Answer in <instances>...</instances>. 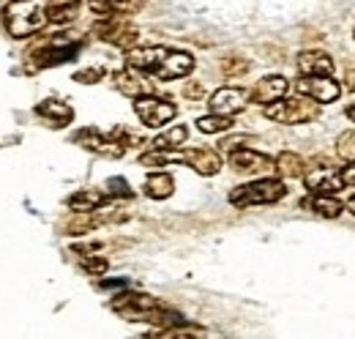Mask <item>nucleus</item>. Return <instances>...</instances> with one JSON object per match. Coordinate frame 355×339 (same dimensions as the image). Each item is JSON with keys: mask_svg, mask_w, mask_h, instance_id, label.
Instances as JSON below:
<instances>
[{"mask_svg": "<svg viewBox=\"0 0 355 339\" xmlns=\"http://www.w3.org/2000/svg\"><path fill=\"white\" fill-rule=\"evenodd\" d=\"M347 88H350V90H355V69H350V72H347Z\"/></svg>", "mask_w": 355, "mask_h": 339, "instance_id": "obj_35", "label": "nucleus"}, {"mask_svg": "<svg viewBox=\"0 0 355 339\" xmlns=\"http://www.w3.org/2000/svg\"><path fill=\"white\" fill-rule=\"evenodd\" d=\"M266 118L276 121V124H284V126H298V124H309L320 118V104L309 99V96H293V99H276L266 104Z\"/></svg>", "mask_w": 355, "mask_h": 339, "instance_id": "obj_3", "label": "nucleus"}, {"mask_svg": "<svg viewBox=\"0 0 355 339\" xmlns=\"http://www.w3.org/2000/svg\"><path fill=\"white\" fill-rule=\"evenodd\" d=\"M107 200H110V195L101 192V189H83V192H77V195L69 197V208L71 211H96Z\"/></svg>", "mask_w": 355, "mask_h": 339, "instance_id": "obj_24", "label": "nucleus"}, {"mask_svg": "<svg viewBox=\"0 0 355 339\" xmlns=\"http://www.w3.org/2000/svg\"><path fill=\"white\" fill-rule=\"evenodd\" d=\"M295 90L314 99L317 104H331L342 96V85L331 77H322V74H304L298 83H295Z\"/></svg>", "mask_w": 355, "mask_h": 339, "instance_id": "obj_9", "label": "nucleus"}, {"mask_svg": "<svg viewBox=\"0 0 355 339\" xmlns=\"http://www.w3.org/2000/svg\"><path fill=\"white\" fill-rule=\"evenodd\" d=\"M107 195L110 197H134V192L129 189V183L123 178H110L107 181Z\"/></svg>", "mask_w": 355, "mask_h": 339, "instance_id": "obj_31", "label": "nucleus"}, {"mask_svg": "<svg viewBox=\"0 0 355 339\" xmlns=\"http://www.w3.org/2000/svg\"><path fill=\"white\" fill-rule=\"evenodd\" d=\"M304 181H306V189L311 195H336L345 189V181H342V172L334 167H314L309 172H304Z\"/></svg>", "mask_w": 355, "mask_h": 339, "instance_id": "obj_11", "label": "nucleus"}, {"mask_svg": "<svg viewBox=\"0 0 355 339\" xmlns=\"http://www.w3.org/2000/svg\"><path fill=\"white\" fill-rule=\"evenodd\" d=\"M186 137H189V129L173 126V129H167L164 134H159V137L150 142V148H159V151H175V148H180V145L186 142Z\"/></svg>", "mask_w": 355, "mask_h": 339, "instance_id": "obj_26", "label": "nucleus"}, {"mask_svg": "<svg viewBox=\"0 0 355 339\" xmlns=\"http://www.w3.org/2000/svg\"><path fill=\"white\" fill-rule=\"evenodd\" d=\"M197 129H200L202 134H219V131H227V129H232V115H216V113L202 115V118L197 121Z\"/></svg>", "mask_w": 355, "mask_h": 339, "instance_id": "obj_27", "label": "nucleus"}, {"mask_svg": "<svg viewBox=\"0 0 355 339\" xmlns=\"http://www.w3.org/2000/svg\"><path fill=\"white\" fill-rule=\"evenodd\" d=\"M167 55H170L167 47H132L126 55V66L139 69L142 74H156Z\"/></svg>", "mask_w": 355, "mask_h": 339, "instance_id": "obj_12", "label": "nucleus"}, {"mask_svg": "<svg viewBox=\"0 0 355 339\" xmlns=\"http://www.w3.org/2000/svg\"><path fill=\"white\" fill-rule=\"evenodd\" d=\"M80 265H83V271H88L90 276H101V274H107V268H110V263H107L104 257H98V254H83Z\"/></svg>", "mask_w": 355, "mask_h": 339, "instance_id": "obj_29", "label": "nucleus"}, {"mask_svg": "<svg viewBox=\"0 0 355 339\" xmlns=\"http://www.w3.org/2000/svg\"><path fill=\"white\" fill-rule=\"evenodd\" d=\"M273 170H276L282 178H304L306 162H304L298 154H293V151H282V154L276 156V162H273Z\"/></svg>", "mask_w": 355, "mask_h": 339, "instance_id": "obj_25", "label": "nucleus"}, {"mask_svg": "<svg viewBox=\"0 0 355 339\" xmlns=\"http://www.w3.org/2000/svg\"><path fill=\"white\" fill-rule=\"evenodd\" d=\"M145 195L150 197V200H167V197H173V192H175V181H173V175H167V172H150L148 178H145Z\"/></svg>", "mask_w": 355, "mask_h": 339, "instance_id": "obj_23", "label": "nucleus"}, {"mask_svg": "<svg viewBox=\"0 0 355 339\" xmlns=\"http://www.w3.org/2000/svg\"><path fill=\"white\" fill-rule=\"evenodd\" d=\"M227 159H230V167L241 175H260V172L273 170V159L252 151V148H232V151H227Z\"/></svg>", "mask_w": 355, "mask_h": 339, "instance_id": "obj_10", "label": "nucleus"}, {"mask_svg": "<svg viewBox=\"0 0 355 339\" xmlns=\"http://www.w3.org/2000/svg\"><path fill=\"white\" fill-rule=\"evenodd\" d=\"M46 22V0H14L6 6V28L14 39L39 33Z\"/></svg>", "mask_w": 355, "mask_h": 339, "instance_id": "obj_2", "label": "nucleus"}, {"mask_svg": "<svg viewBox=\"0 0 355 339\" xmlns=\"http://www.w3.org/2000/svg\"><path fill=\"white\" fill-rule=\"evenodd\" d=\"M287 195V186L282 178H260L252 183H243L230 192V203L235 208H252V206H270L279 203Z\"/></svg>", "mask_w": 355, "mask_h": 339, "instance_id": "obj_4", "label": "nucleus"}, {"mask_svg": "<svg viewBox=\"0 0 355 339\" xmlns=\"http://www.w3.org/2000/svg\"><path fill=\"white\" fill-rule=\"evenodd\" d=\"M112 312L123 315L132 323H159V326H180L186 323L180 315L170 312L159 298L145 296V293H121L110 301Z\"/></svg>", "mask_w": 355, "mask_h": 339, "instance_id": "obj_1", "label": "nucleus"}, {"mask_svg": "<svg viewBox=\"0 0 355 339\" xmlns=\"http://www.w3.org/2000/svg\"><path fill=\"white\" fill-rule=\"evenodd\" d=\"M80 14V0H46V22L49 25H69Z\"/></svg>", "mask_w": 355, "mask_h": 339, "instance_id": "obj_21", "label": "nucleus"}, {"mask_svg": "<svg viewBox=\"0 0 355 339\" xmlns=\"http://www.w3.org/2000/svg\"><path fill=\"white\" fill-rule=\"evenodd\" d=\"M287 88H290V83L282 77V74H268V77H263L260 83L252 88V93H249V99L254 101V104H270V101H276V99H282L284 93H287Z\"/></svg>", "mask_w": 355, "mask_h": 339, "instance_id": "obj_15", "label": "nucleus"}, {"mask_svg": "<svg viewBox=\"0 0 355 339\" xmlns=\"http://www.w3.org/2000/svg\"><path fill=\"white\" fill-rule=\"evenodd\" d=\"M74 142L83 145L90 154L104 156V159H121V156L126 154V145H123V142H118L112 134H104V131H98V129H93V126L80 129V131L74 134Z\"/></svg>", "mask_w": 355, "mask_h": 339, "instance_id": "obj_8", "label": "nucleus"}, {"mask_svg": "<svg viewBox=\"0 0 355 339\" xmlns=\"http://www.w3.org/2000/svg\"><path fill=\"white\" fill-rule=\"evenodd\" d=\"M336 154L345 162H355V131H342L336 137Z\"/></svg>", "mask_w": 355, "mask_h": 339, "instance_id": "obj_28", "label": "nucleus"}, {"mask_svg": "<svg viewBox=\"0 0 355 339\" xmlns=\"http://www.w3.org/2000/svg\"><path fill=\"white\" fill-rule=\"evenodd\" d=\"M222 72L227 77H241V74L249 72V60H246V58H224Z\"/></svg>", "mask_w": 355, "mask_h": 339, "instance_id": "obj_30", "label": "nucleus"}, {"mask_svg": "<svg viewBox=\"0 0 355 339\" xmlns=\"http://www.w3.org/2000/svg\"><path fill=\"white\" fill-rule=\"evenodd\" d=\"M342 172V181H345V186H355V162H347V167L339 170Z\"/></svg>", "mask_w": 355, "mask_h": 339, "instance_id": "obj_33", "label": "nucleus"}, {"mask_svg": "<svg viewBox=\"0 0 355 339\" xmlns=\"http://www.w3.org/2000/svg\"><path fill=\"white\" fill-rule=\"evenodd\" d=\"M83 44L74 42V39H66V36H58L52 42L39 44L33 52H31V69H52V66H60V63H69L80 55Z\"/></svg>", "mask_w": 355, "mask_h": 339, "instance_id": "obj_5", "label": "nucleus"}, {"mask_svg": "<svg viewBox=\"0 0 355 339\" xmlns=\"http://www.w3.org/2000/svg\"><path fill=\"white\" fill-rule=\"evenodd\" d=\"M347 211H350V213L355 216V195L350 197V203H347Z\"/></svg>", "mask_w": 355, "mask_h": 339, "instance_id": "obj_37", "label": "nucleus"}, {"mask_svg": "<svg viewBox=\"0 0 355 339\" xmlns=\"http://www.w3.org/2000/svg\"><path fill=\"white\" fill-rule=\"evenodd\" d=\"M36 115L44 118L49 126L63 129L74 121V110L66 104V101H58V99H44L39 107H36Z\"/></svg>", "mask_w": 355, "mask_h": 339, "instance_id": "obj_16", "label": "nucleus"}, {"mask_svg": "<svg viewBox=\"0 0 355 339\" xmlns=\"http://www.w3.org/2000/svg\"><path fill=\"white\" fill-rule=\"evenodd\" d=\"M183 93H186L189 99H200V96H202V85H200V83H189Z\"/></svg>", "mask_w": 355, "mask_h": 339, "instance_id": "obj_34", "label": "nucleus"}, {"mask_svg": "<svg viewBox=\"0 0 355 339\" xmlns=\"http://www.w3.org/2000/svg\"><path fill=\"white\" fill-rule=\"evenodd\" d=\"M93 33L101 39V42L112 44V47H121V49H132L137 39H139V31L129 25L123 17H101L96 25H93Z\"/></svg>", "mask_w": 355, "mask_h": 339, "instance_id": "obj_7", "label": "nucleus"}, {"mask_svg": "<svg viewBox=\"0 0 355 339\" xmlns=\"http://www.w3.org/2000/svg\"><path fill=\"white\" fill-rule=\"evenodd\" d=\"M134 113H137V118H139L145 126L162 129V126H167L178 115V107L173 101H167V99H159V96L145 93V96H137V99H134Z\"/></svg>", "mask_w": 355, "mask_h": 339, "instance_id": "obj_6", "label": "nucleus"}, {"mask_svg": "<svg viewBox=\"0 0 355 339\" xmlns=\"http://www.w3.org/2000/svg\"><path fill=\"white\" fill-rule=\"evenodd\" d=\"M112 83H115V88H118L121 93H126V96H132V99L150 93V83H148V80L142 77V72L134 69V66H126L123 72H118Z\"/></svg>", "mask_w": 355, "mask_h": 339, "instance_id": "obj_18", "label": "nucleus"}, {"mask_svg": "<svg viewBox=\"0 0 355 339\" xmlns=\"http://www.w3.org/2000/svg\"><path fill=\"white\" fill-rule=\"evenodd\" d=\"M208 104H211V113L216 115H238L249 104V93L241 88H219Z\"/></svg>", "mask_w": 355, "mask_h": 339, "instance_id": "obj_13", "label": "nucleus"}, {"mask_svg": "<svg viewBox=\"0 0 355 339\" xmlns=\"http://www.w3.org/2000/svg\"><path fill=\"white\" fill-rule=\"evenodd\" d=\"M298 69L301 74H322V77H331L334 74V58L328 52H320V49H309V52H301L298 55Z\"/></svg>", "mask_w": 355, "mask_h": 339, "instance_id": "obj_19", "label": "nucleus"}, {"mask_svg": "<svg viewBox=\"0 0 355 339\" xmlns=\"http://www.w3.org/2000/svg\"><path fill=\"white\" fill-rule=\"evenodd\" d=\"M301 206L314 211L317 216H325V219H336V216H342V211H345V203L336 200L334 195H311L306 200H301Z\"/></svg>", "mask_w": 355, "mask_h": 339, "instance_id": "obj_22", "label": "nucleus"}, {"mask_svg": "<svg viewBox=\"0 0 355 339\" xmlns=\"http://www.w3.org/2000/svg\"><path fill=\"white\" fill-rule=\"evenodd\" d=\"M90 11L98 17H126V14H137L145 0H88Z\"/></svg>", "mask_w": 355, "mask_h": 339, "instance_id": "obj_20", "label": "nucleus"}, {"mask_svg": "<svg viewBox=\"0 0 355 339\" xmlns=\"http://www.w3.org/2000/svg\"><path fill=\"white\" fill-rule=\"evenodd\" d=\"M191 69H194V58H191L189 52L170 49V55L164 58V63H162V69L156 72V77H159V80H178V77L191 74Z\"/></svg>", "mask_w": 355, "mask_h": 339, "instance_id": "obj_17", "label": "nucleus"}, {"mask_svg": "<svg viewBox=\"0 0 355 339\" xmlns=\"http://www.w3.org/2000/svg\"><path fill=\"white\" fill-rule=\"evenodd\" d=\"M101 77H104V69H98V66H96V69H83V72H77V74H74V80H77V83H83V85L98 83Z\"/></svg>", "mask_w": 355, "mask_h": 339, "instance_id": "obj_32", "label": "nucleus"}, {"mask_svg": "<svg viewBox=\"0 0 355 339\" xmlns=\"http://www.w3.org/2000/svg\"><path fill=\"white\" fill-rule=\"evenodd\" d=\"M180 162L189 165L200 175H216L222 170V156L211 148H189V151L180 154Z\"/></svg>", "mask_w": 355, "mask_h": 339, "instance_id": "obj_14", "label": "nucleus"}, {"mask_svg": "<svg viewBox=\"0 0 355 339\" xmlns=\"http://www.w3.org/2000/svg\"><path fill=\"white\" fill-rule=\"evenodd\" d=\"M347 118L355 124V104H350V107H347Z\"/></svg>", "mask_w": 355, "mask_h": 339, "instance_id": "obj_36", "label": "nucleus"}]
</instances>
